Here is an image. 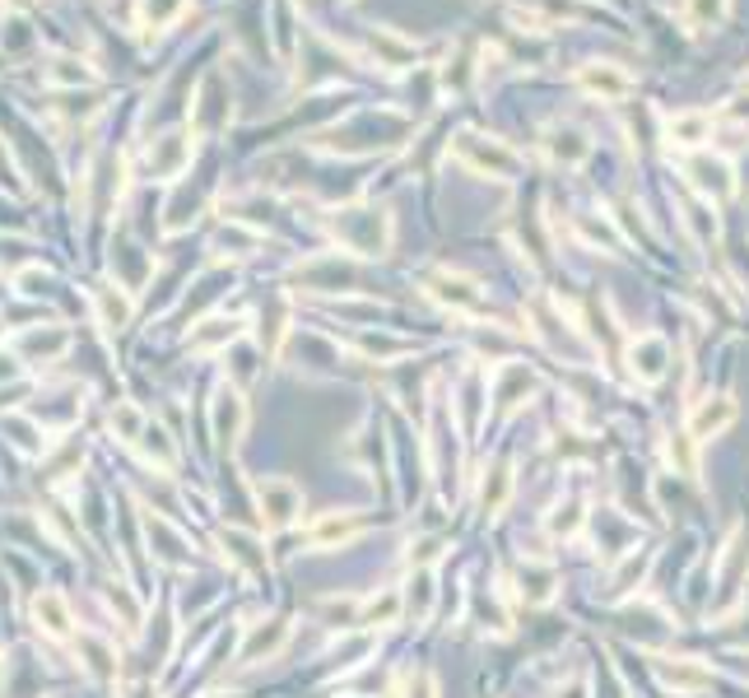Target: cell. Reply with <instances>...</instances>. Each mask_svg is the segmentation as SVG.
Instances as JSON below:
<instances>
[{
  "mask_svg": "<svg viewBox=\"0 0 749 698\" xmlns=\"http://www.w3.org/2000/svg\"><path fill=\"white\" fill-rule=\"evenodd\" d=\"M331 228H335V238H341V247L354 256H382L392 247V219H386V210H373V205L335 210Z\"/></svg>",
  "mask_w": 749,
  "mask_h": 698,
  "instance_id": "obj_1",
  "label": "cell"
},
{
  "mask_svg": "<svg viewBox=\"0 0 749 698\" xmlns=\"http://www.w3.org/2000/svg\"><path fill=\"white\" fill-rule=\"evenodd\" d=\"M452 154L461 164H466L471 173H484V177H499V183H507V177L522 173V154H516L512 145L494 140V136H475V131H461L452 140Z\"/></svg>",
  "mask_w": 749,
  "mask_h": 698,
  "instance_id": "obj_2",
  "label": "cell"
},
{
  "mask_svg": "<svg viewBox=\"0 0 749 698\" xmlns=\"http://www.w3.org/2000/svg\"><path fill=\"white\" fill-rule=\"evenodd\" d=\"M256 508H262V527L266 531H284L298 522L303 512V489L294 480H256Z\"/></svg>",
  "mask_w": 749,
  "mask_h": 698,
  "instance_id": "obj_3",
  "label": "cell"
},
{
  "mask_svg": "<svg viewBox=\"0 0 749 698\" xmlns=\"http://www.w3.org/2000/svg\"><path fill=\"white\" fill-rule=\"evenodd\" d=\"M424 289H428L433 303L452 307V313H461V317L484 313V289H480L471 275H461V271H433V275L424 279Z\"/></svg>",
  "mask_w": 749,
  "mask_h": 698,
  "instance_id": "obj_4",
  "label": "cell"
},
{
  "mask_svg": "<svg viewBox=\"0 0 749 698\" xmlns=\"http://www.w3.org/2000/svg\"><path fill=\"white\" fill-rule=\"evenodd\" d=\"M684 173H689V183L699 187L708 200H727V196H736V168L727 164V159H708V154H693V159L684 164Z\"/></svg>",
  "mask_w": 749,
  "mask_h": 698,
  "instance_id": "obj_5",
  "label": "cell"
},
{
  "mask_svg": "<svg viewBox=\"0 0 749 698\" xmlns=\"http://www.w3.org/2000/svg\"><path fill=\"white\" fill-rule=\"evenodd\" d=\"M578 89H587L591 98H601V102H619V98L633 94V75H624L614 61H591V66L578 70Z\"/></svg>",
  "mask_w": 749,
  "mask_h": 698,
  "instance_id": "obj_6",
  "label": "cell"
},
{
  "mask_svg": "<svg viewBox=\"0 0 749 698\" xmlns=\"http://www.w3.org/2000/svg\"><path fill=\"white\" fill-rule=\"evenodd\" d=\"M210 424H215V443H219L224 452H234L238 438H243V429H247V405H243V396L234 392V386H224V392L215 396Z\"/></svg>",
  "mask_w": 749,
  "mask_h": 698,
  "instance_id": "obj_7",
  "label": "cell"
},
{
  "mask_svg": "<svg viewBox=\"0 0 749 698\" xmlns=\"http://www.w3.org/2000/svg\"><path fill=\"white\" fill-rule=\"evenodd\" d=\"M731 424H736V401H731V396H703L699 405L689 410V424H684V433L693 438V443H703V438L727 433Z\"/></svg>",
  "mask_w": 749,
  "mask_h": 698,
  "instance_id": "obj_8",
  "label": "cell"
},
{
  "mask_svg": "<svg viewBox=\"0 0 749 698\" xmlns=\"http://www.w3.org/2000/svg\"><path fill=\"white\" fill-rule=\"evenodd\" d=\"M540 145H545V154L559 168H578V164H587V154H591L587 131H578V126H568V121L550 126V131L540 136Z\"/></svg>",
  "mask_w": 749,
  "mask_h": 698,
  "instance_id": "obj_9",
  "label": "cell"
},
{
  "mask_svg": "<svg viewBox=\"0 0 749 698\" xmlns=\"http://www.w3.org/2000/svg\"><path fill=\"white\" fill-rule=\"evenodd\" d=\"M629 368L638 382H661L666 368H670V345L661 341V335H638V341L629 345Z\"/></svg>",
  "mask_w": 749,
  "mask_h": 698,
  "instance_id": "obj_10",
  "label": "cell"
},
{
  "mask_svg": "<svg viewBox=\"0 0 749 698\" xmlns=\"http://www.w3.org/2000/svg\"><path fill=\"white\" fill-rule=\"evenodd\" d=\"M358 535H364V522H358V517H349V512H326L322 522L307 527V545H313V550L349 545V540H358Z\"/></svg>",
  "mask_w": 749,
  "mask_h": 698,
  "instance_id": "obj_11",
  "label": "cell"
},
{
  "mask_svg": "<svg viewBox=\"0 0 749 698\" xmlns=\"http://www.w3.org/2000/svg\"><path fill=\"white\" fill-rule=\"evenodd\" d=\"M284 642H289V625L284 619H266V625H256L252 633H247V642H243V652H238V661L243 666H256V661H270Z\"/></svg>",
  "mask_w": 749,
  "mask_h": 698,
  "instance_id": "obj_12",
  "label": "cell"
},
{
  "mask_svg": "<svg viewBox=\"0 0 749 698\" xmlns=\"http://www.w3.org/2000/svg\"><path fill=\"white\" fill-rule=\"evenodd\" d=\"M33 619H38V629L47 638H70L75 633V615H70L61 591H38V597H33Z\"/></svg>",
  "mask_w": 749,
  "mask_h": 698,
  "instance_id": "obj_13",
  "label": "cell"
},
{
  "mask_svg": "<svg viewBox=\"0 0 749 698\" xmlns=\"http://www.w3.org/2000/svg\"><path fill=\"white\" fill-rule=\"evenodd\" d=\"M666 140L676 149H699L712 140V112H676L666 121Z\"/></svg>",
  "mask_w": 749,
  "mask_h": 698,
  "instance_id": "obj_14",
  "label": "cell"
},
{
  "mask_svg": "<svg viewBox=\"0 0 749 698\" xmlns=\"http://www.w3.org/2000/svg\"><path fill=\"white\" fill-rule=\"evenodd\" d=\"M531 392H535V373H531L526 364H503V368H499V382H494V401H499V410L522 405Z\"/></svg>",
  "mask_w": 749,
  "mask_h": 698,
  "instance_id": "obj_15",
  "label": "cell"
},
{
  "mask_svg": "<svg viewBox=\"0 0 749 698\" xmlns=\"http://www.w3.org/2000/svg\"><path fill=\"white\" fill-rule=\"evenodd\" d=\"M507 499H512V465H507V461H494V465L484 471V480H480V512L499 517V512L507 508Z\"/></svg>",
  "mask_w": 749,
  "mask_h": 698,
  "instance_id": "obj_16",
  "label": "cell"
},
{
  "mask_svg": "<svg viewBox=\"0 0 749 698\" xmlns=\"http://www.w3.org/2000/svg\"><path fill=\"white\" fill-rule=\"evenodd\" d=\"M303 279H307V289H354V266L349 262H341V256H322V262H313L303 271Z\"/></svg>",
  "mask_w": 749,
  "mask_h": 698,
  "instance_id": "obj_17",
  "label": "cell"
},
{
  "mask_svg": "<svg viewBox=\"0 0 749 698\" xmlns=\"http://www.w3.org/2000/svg\"><path fill=\"white\" fill-rule=\"evenodd\" d=\"M661 680L676 694H703V689H712V670L693 666V661H661Z\"/></svg>",
  "mask_w": 749,
  "mask_h": 698,
  "instance_id": "obj_18",
  "label": "cell"
},
{
  "mask_svg": "<svg viewBox=\"0 0 749 698\" xmlns=\"http://www.w3.org/2000/svg\"><path fill=\"white\" fill-rule=\"evenodd\" d=\"M373 51H377V66H386V70H401V66L415 61V42L396 38L392 29H377L373 33Z\"/></svg>",
  "mask_w": 749,
  "mask_h": 698,
  "instance_id": "obj_19",
  "label": "cell"
},
{
  "mask_svg": "<svg viewBox=\"0 0 749 698\" xmlns=\"http://www.w3.org/2000/svg\"><path fill=\"white\" fill-rule=\"evenodd\" d=\"M648 563H652V554L648 550H629L624 559H619L614 563V573H610V591H614V597H624V591H633L638 582H642V573H648Z\"/></svg>",
  "mask_w": 749,
  "mask_h": 698,
  "instance_id": "obj_20",
  "label": "cell"
},
{
  "mask_svg": "<svg viewBox=\"0 0 749 698\" xmlns=\"http://www.w3.org/2000/svg\"><path fill=\"white\" fill-rule=\"evenodd\" d=\"M136 448H140V456H145L149 465H159V471H173V465H177V448L168 443L164 429H149V424H145V433L136 438Z\"/></svg>",
  "mask_w": 749,
  "mask_h": 698,
  "instance_id": "obj_21",
  "label": "cell"
},
{
  "mask_svg": "<svg viewBox=\"0 0 749 698\" xmlns=\"http://www.w3.org/2000/svg\"><path fill=\"white\" fill-rule=\"evenodd\" d=\"M522 597L531 601V606H545L550 597H554V568H545V563H522Z\"/></svg>",
  "mask_w": 749,
  "mask_h": 698,
  "instance_id": "obj_22",
  "label": "cell"
},
{
  "mask_svg": "<svg viewBox=\"0 0 749 698\" xmlns=\"http://www.w3.org/2000/svg\"><path fill=\"white\" fill-rule=\"evenodd\" d=\"M401 610H405V597H401V591H382V601H368L364 610H358V625H364V629L396 625Z\"/></svg>",
  "mask_w": 749,
  "mask_h": 698,
  "instance_id": "obj_23",
  "label": "cell"
},
{
  "mask_svg": "<svg viewBox=\"0 0 749 698\" xmlns=\"http://www.w3.org/2000/svg\"><path fill=\"white\" fill-rule=\"evenodd\" d=\"M224 545H228V559H238L247 573H266V550H256V540L243 535V531H224Z\"/></svg>",
  "mask_w": 749,
  "mask_h": 698,
  "instance_id": "obj_24",
  "label": "cell"
},
{
  "mask_svg": "<svg viewBox=\"0 0 749 698\" xmlns=\"http://www.w3.org/2000/svg\"><path fill=\"white\" fill-rule=\"evenodd\" d=\"M238 331H243V322H224V317H215V322H205V331H196L191 335V350H215V345H234L238 341Z\"/></svg>",
  "mask_w": 749,
  "mask_h": 698,
  "instance_id": "obj_25",
  "label": "cell"
},
{
  "mask_svg": "<svg viewBox=\"0 0 749 698\" xmlns=\"http://www.w3.org/2000/svg\"><path fill=\"white\" fill-rule=\"evenodd\" d=\"M98 313H102V326L121 331L126 322H131V298L117 294V289H98Z\"/></svg>",
  "mask_w": 749,
  "mask_h": 698,
  "instance_id": "obj_26",
  "label": "cell"
},
{
  "mask_svg": "<svg viewBox=\"0 0 749 698\" xmlns=\"http://www.w3.org/2000/svg\"><path fill=\"white\" fill-rule=\"evenodd\" d=\"M666 456H670V465H676L680 475H699V456H693V438L689 433H676L666 443Z\"/></svg>",
  "mask_w": 749,
  "mask_h": 698,
  "instance_id": "obj_27",
  "label": "cell"
},
{
  "mask_svg": "<svg viewBox=\"0 0 749 698\" xmlns=\"http://www.w3.org/2000/svg\"><path fill=\"white\" fill-rule=\"evenodd\" d=\"M112 433L121 438V443L136 448V438L145 433V415H140L136 405H117V410H112Z\"/></svg>",
  "mask_w": 749,
  "mask_h": 698,
  "instance_id": "obj_28",
  "label": "cell"
},
{
  "mask_svg": "<svg viewBox=\"0 0 749 698\" xmlns=\"http://www.w3.org/2000/svg\"><path fill=\"white\" fill-rule=\"evenodd\" d=\"M80 648L89 652V670H93V676H102V680H108V676H112V670H117V666H112L117 657H112V648H108V642H102V638L85 633V638H80Z\"/></svg>",
  "mask_w": 749,
  "mask_h": 698,
  "instance_id": "obj_29",
  "label": "cell"
},
{
  "mask_svg": "<svg viewBox=\"0 0 749 698\" xmlns=\"http://www.w3.org/2000/svg\"><path fill=\"white\" fill-rule=\"evenodd\" d=\"M721 10H727V0H684V19L693 23V29H708V23H717Z\"/></svg>",
  "mask_w": 749,
  "mask_h": 698,
  "instance_id": "obj_30",
  "label": "cell"
},
{
  "mask_svg": "<svg viewBox=\"0 0 749 698\" xmlns=\"http://www.w3.org/2000/svg\"><path fill=\"white\" fill-rule=\"evenodd\" d=\"M578 527H582V503L578 499H568L563 508H554V517H550L554 535H578Z\"/></svg>",
  "mask_w": 749,
  "mask_h": 698,
  "instance_id": "obj_31",
  "label": "cell"
},
{
  "mask_svg": "<svg viewBox=\"0 0 749 698\" xmlns=\"http://www.w3.org/2000/svg\"><path fill=\"white\" fill-rule=\"evenodd\" d=\"M358 350L373 354V358H396V354H405L410 345L396 341V335H364V341H358Z\"/></svg>",
  "mask_w": 749,
  "mask_h": 698,
  "instance_id": "obj_32",
  "label": "cell"
},
{
  "mask_svg": "<svg viewBox=\"0 0 749 698\" xmlns=\"http://www.w3.org/2000/svg\"><path fill=\"white\" fill-rule=\"evenodd\" d=\"M177 10H183V0H149V19H154V23H164V19H173Z\"/></svg>",
  "mask_w": 749,
  "mask_h": 698,
  "instance_id": "obj_33",
  "label": "cell"
},
{
  "mask_svg": "<svg viewBox=\"0 0 749 698\" xmlns=\"http://www.w3.org/2000/svg\"><path fill=\"white\" fill-rule=\"evenodd\" d=\"M14 373H19V364H14L10 354H0V377H14Z\"/></svg>",
  "mask_w": 749,
  "mask_h": 698,
  "instance_id": "obj_34",
  "label": "cell"
},
{
  "mask_svg": "<svg viewBox=\"0 0 749 698\" xmlns=\"http://www.w3.org/2000/svg\"><path fill=\"white\" fill-rule=\"evenodd\" d=\"M559 698H587V689L582 685H568V694H559Z\"/></svg>",
  "mask_w": 749,
  "mask_h": 698,
  "instance_id": "obj_35",
  "label": "cell"
},
{
  "mask_svg": "<svg viewBox=\"0 0 749 698\" xmlns=\"http://www.w3.org/2000/svg\"><path fill=\"white\" fill-rule=\"evenodd\" d=\"M745 89H749V75H745Z\"/></svg>",
  "mask_w": 749,
  "mask_h": 698,
  "instance_id": "obj_36",
  "label": "cell"
}]
</instances>
